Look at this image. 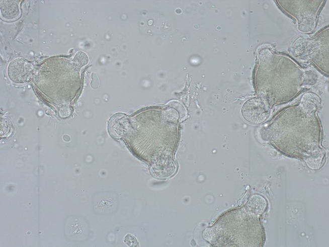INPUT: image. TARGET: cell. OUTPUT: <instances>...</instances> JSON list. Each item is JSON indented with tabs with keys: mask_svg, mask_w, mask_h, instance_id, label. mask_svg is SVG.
<instances>
[{
	"mask_svg": "<svg viewBox=\"0 0 329 247\" xmlns=\"http://www.w3.org/2000/svg\"><path fill=\"white\" fill-rule=\"evenodd\" d=\"M270 114L267 103L261 97L250 99L243 105L242 114L244 118L253 124H260L264 122Z\"/></svg>",
	"mask_w": 329,
	"mask_h": 247,
	"instance_id": "obj_1",
	"label": "cell"
},
{
	"mask_svg": "<svg viewBox=\"0 0 329 247\" xmlns=\"http://www.w3.org/2000/svg\"><path fill=\"white\" fill-rule=\"evenodd\" d=\"M34 67L27 60L17 58L11 62L8 68L10 79L14 83L23 84L29 81L32 77Z\"/></svg>",
	"mask_w": 329,
	"mask_h": 247,
	"instance_id": "obj_2",
	"label": "cell"
},
{
	"mask_svg": "<svg viewBox=\"0 0 329 247\" xmlns=\"http://www.w3.org/2000/svg\"><path fill=\"white\" fill-rule=\"evenodd\" d=\"M267 206V201L264 197L256 195L251 197L246 204V207L248 212L251 214L259 215L264 213Z\"/></svg>",
	"mask_w": 329,
	"mask_h": 247,
	"instance_id": "obj_3",
	"label": "cell"
},
{
	"mask_svg": "<svg viewBox=\"0 0 329 247\" xmlns=\"http://www.w3.org/2000/svg\"><path fill=\"white\" fill-rule=\"evenodd\" d=\"M19 2L2 1L1 11L3 17L7 20H13L20 14Z\"/></svg>",
	"mask_w": 329,
	"mask_h": 247,
	"instance_id": "obj_4",
	"label": "cell"
},
{
	"mask_svg": "<svg viewBox=\"0 0 329 247\" xmlns=\"http://www.w3.org/2000/svg\"><path fill=\"white\" fill-rule=\"evenodd\" d=\"M10 121L8 120V119H4L2 120V126H1V130L4 129L3 130H1V135L2 137L5 136V137H7V136L9 135V133H11V130H12V125H11V123H9Z\"/></svg>",
	"mask_w": 329,
	"mask_h": 247,
	"instance_id": "obj_5",
	"label": "cell"
},
{
	"mask_svg": "<svg viewBox=\"0 0 329 247\" xmlns=\"http://www.w3.org/2000/svg\"><path fill=\"white\" fill-rule=\"evenodd\" d=\"M88 58L86 54L83 52H78L76 55L74 59V62L78 65L80 66H84L88 63Z\"/></svg>",
	"mask_w": 329,
	"mask_h": 247,
	"instance_id": "obj_6",
	"label": "cell"
},
{
	"mask_svg": "<svg viewBox=\"0 0 329 247\" xmlns=\"http://www.w3.org/2000/svg\"><path fill=\"white\" fill-rule=\"evenodd\" d=\"M114 202L111 199L103 200L100 202L99 206L105 210H108L111 207L114 206Z\"/></svg>",
	"mask_w": 329,
	"mask_h": 247,
	"instance_id": "obj_7",
	"label": "cell"
}]
</instances>
